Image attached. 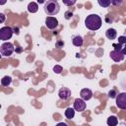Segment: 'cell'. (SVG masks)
I'll use <instances>...</instances> for the list:
<instances>
[{"label": "cell", "instance_id": "cell-22", "mask_svg": "<svg viewBox=\"0 0 126 126\" xmlns=\"http://www.w3.org/2000/svg\"><path fill=\"white\" fill-rule=\"evenodd\" d=\"M75 3H76L75 0H72V1H65V0H63V4H64V5H67V6H72V5H74Z\"/></svg>", "mask_w": 126, "mask_h": 126}, {"label": "cell", "instance_id": "cell-16", "mask_svg": "<svg viewBox=\"0 0 126 126\" xmlns=\"http://www.w3.org/2000/svg\"><path fill=\"white\" fill-rule=\"evenodd\" d=\"M12 82V78L10 76H4L2 79H1V85L4 86V87H8Z\"/></svg>", "mask_w": 126, "mask_h": 126}, {"label": "cell", "instance_id": "cell-11", "mask_svg": "<svg viewBox=\"0 0 126 126\" xmlns=\"http://www.w3.org/2000/svg\"><path fill=\"white\" fill-rule=\"evenodd\" d=\"M72 42H73V44H74L75 46L81 47V46L83 45V43H84V39H83V37H82L81 35H75V36H73V38H72Z\"/></svg>", "mask_w": 126, "mask_h": 126}, {"label": "cell", "instance_id": "cell-2", "mask_svg": "<svg viewBox=\"0 0 126 126\" xmlns=\"http://www.w3.org/2000/svg\"><path fill=\"white\" fill-rule=\"evenodd\" d=\"M43 10L49 17H51V16H54L59 13L60 6L56 0H48L45 2Z\"/></svg>", "mask_w": 126, "mask_h": 126}, {"label": "cell", "instance_id": "cell-20", "mask_svg": "<svg viewBox=\"0 0 126 126\" xmlns=\"http://www.w3.org/2000/svg\"><path fill=\"white\" fill-rule=\"evenodd\" d=\"M118 43L121 44V45H124L126 44V36L125 35H121L118 37Z\"/></svg>", "mask_w": 126, "mask_h": 126}, {"label": "cell", "instance_id": "cell-3", "mask_svg": "<svg viewBox=\"0 0 126 126\" xmlns=\"http://www.w3.org/2000/svg\"><path fill=\"white\" fill-rule=\"evenodd\" d=\"M14 50H15V48H14L13 43H11L9 41L2 43L1 46H0V53L4 57H8V56L12 55V53L14 52Z\"/></svg>", "mask_w": 126, "mask_h": 126}, {"label": "cell", "instance_id": "cell-23", "mask_svg": "<svg viewBox=\"0 0 126 126\" xmlns=\"http://www.w3.org/2000/svg\"><path fill=\"white\" fill-rule=\"evenodd\" d=\"M63 45H64V42H63L62 40H58V41L56 42V46H57L58 48H61V47H63Z\"/></svg>", "mask_w": 126, "mask_h": 126}, {"label": "cell", "instance_id": "cell-12", "mask_svg": "<svg viewBox=\"0 0 126 126\" xmlns=\"http://www.w3.org/2000/svg\"><path fill=\"white\" fill-rule=\"evenodd\" d=\"M105 35H106V37L108 38V39H115L116 38V36H117V32H116V30H114V29H108L106 32H105Z\"/></svg>", "mask_w": 126, "mask_h": 126}, {"label": "cell", "instance_id": "cell-27", "mask_svg": "<svg viewBox=\"0 0 126 126\" xmlns=\"http://www.w3.org/2000/svg\"><path fill=\"white\" fill-rule=\"evenodd\" d=\"M111 4H113V5H120L121 4V1H111Z\"/></svg>", "mask_w": 126, "mask_h": 126}, {"label": "cell", "instance_id": "cell-14", "mask_svg": "<svg viewBox=\"0 0 126 126\" xmlns=\"http://www.w3.org/2000/svg\"><path fill=\"white\" fill-rule=\"evenodd\" d=\"M65 116H66L68 119L74 118V116H75V109L72 108V107L66 108V110H65Z\"/></svg>", "mask_w": 126, "mask_h": 126}, {"label": "cell", "instance_id": "cell-9", "mask_svg": "<svg viewBox=\"0 0 126 126\" xmlns=\"http://www.w3.org/2000/svg\"><path fill=\"white\" fill-rule=\"evenodd\" d=\"M109 55H110V58H111L113 61H115V62H120V61H122V60L124 59L123 53H122L121 51H119V50L113 49L112 51H110Z\"/></svg>", "mask_w": 126, "mask_h": 126}, {"label": "cell", "instance_id": "cell-6", "mask_svg": "<svg viewBox=\"0 0 126 126\" xmlns=\"http://www.w3.org/2000/svg\"><path fill=\"white\" fill-rule=\"evenodd\" d=\"M73 108L78 111V112H82L86 109V102L84 99H82L81 97L80 98H76L74 100V105H73Z\"/></svg>", "mask_w": 126, "mask_h": 126}, {"label": "cell", "instance_id": "cell-21", "mask_svg": "<svg viewBox=\"0 0 126 126\" xmlns=\"http://www.w3.org/2000/svg\"><path fill=\"white\" fill-rule=\"evenodd\" d=\"M64 17H65L66 20H70V19L73 17V13H72V11H66L65 14H64Z\"/></svg>", "mask_w": 126, "mask_h": 126}, {"label": "cell", "instance_id": "cell-5", "mask_svg": "<svg viewBox=\"0 0 126 126\" xmlns=\"http://www.w3.org/2000/svg\"><path fill=\"white\" fill-rule=\"evenodd\" d=\"M116 105L120 109L126 110V93H120L116 96Z\"/></svg>", "mask_w": 126, "mask_h": 126}, {"label": "cell", "instance_id": "cell-7", "mask_svg": "<svg viewBox=\"0 0 126 126\" xmlns=\"http://www.w3.org/2000/svg\"><path fill=\"white\" fill-rule=\"evenodd\" d=\"M71 90L68 88H61L58 91V96L62 100H67L71 97Z\"/></svg>", "mask_w": 126, "mask_h": 126}, {"label": "cell", "instance_id": "cell-24", "mask_svg": "<svg viewBox=\"0 0 126 126\" xmlns=\"http://www.w3.org/2000/svg\"><path fill=\"white\" fill-rule=\"evenodd\" d=\"M121 52L123 53V55H124V56L126 55V44H124V45H123V47H122V49H121Z\"/></svg>", "mask_w": 126, "mask_h": 126}, {"label": "cell", "instance_id": "cell-19", "mask_svg": "<svg viewBox=\"0 0 126 126\" xmlns=\"http://www.w3.org/2000/svg\"><path fill=\"white\" fill-rule=\"evenodd\" d=\"M117 93H116V91L115 90H111V91H109L108 92V96L110 97V98H116V96H117Z\"/></svg>", "mask_w": 126, "mask_h": 126}, {"label": "cell", "instance_id": "cell-4", "mask_svg": "<svg viewBox=\"0 0 126 126\" xmlns=\"http://www.w3.org/2000/svg\"><path fill=\"white\" fill-rule=\"evenodd\" d=\"M13 33H14V31L11 27H3L0 29V39L6 41L12 37Z\"/></svg>", "mask_w": 126, "mask_h": 126}, {"label": "cell", "instance_id": "cell-18", "mask_svg": "<svg viewBox=\"0 0 126 126\" xmlns=\"http://www.w3.org/2000/svg\"><path fill=\"white\" fill-rule=\"evenodd\" d=\"M62 70H63V68H62V66H60V65H55V66L53 67V71H54L56 74H60V73L62 72Z\"/></svg>", "mask_w": 126, "mask_h": 126}, {"label": "cell", "instance_id": "cell-13", "mask_svg": "<svg viewBox=\"0 0 126 126\" xmlns=\"http://www.w3.org/2000/svg\"><path fill=\"white\" fill-rule=\"evenodd\" d=\"M28 11L30 13H36L38 11V5L35 2H30L28 5Z\"/></svg>", "mask_w": 126, "mask_h": 126}, {"label": "cell", "instance_id": "cell-26", "mask_svg": "<svg viewBox=\"0 0 126 126\" xmlns=\"http://www.w3.org/2000/svg\"><path fill=\"white\" fill-rule=\"evenodd\" d=\"M55 126H68L65 122H59V123H57Z\"/></svg>", "mask_w": 126, "mask_h": 126}, {"label": "cell", "instance_id": "cell-10", "mask_svg": "<svg viewBox=\"0 0 126 126\" xmlns=\"http://www.w3.org/2000/svg\"><path fill=\"white\" fill-rule=\"evenodd\" d=\"M80 96L82 99H84L85 101L86 100H89L93 97V92L90 90V89H83L81 92H80Z\"/></svg>", "mask_w": 126, "mask_h": 126}, {"label": "cell", "instance_id": "cell-29", "mask_svg": "<svg viewBox=\"0 0 126 126\" xmlns=\"http://www.w3.org/2000/svg\"><path fill=\"white\" fill-rule=\"evenodd\" d=\"M125 36H126V31H125Z\"/></svg>", "mask_w": 126, "mask_h": 126}, {"label": "cell", "instance_id": "cell-28", "mask_svg": "<svg viewBox=\"0 0 126 126\" xmlns=\"http://www.w3.org/2000/svg\"><path fill=\"white\" fill-rule=\"evenodd\" d=\"M13 31H14V32H15V33H17V34L19 33V32H18V31H19V29H16V28H14V29H13Z\"/></svg>", "mask_w": 126, "mask_h": 126}, {"label": "cell", "instance_id": "cell-17", "mask_svg": "<svg viewBox=\"0 0 126 126\" xmlns=\"http://www.w3.org/2000/svg\"><path fill=\"white\" fill-rule=\"evenodd\" d=\"M97 3H98L99 6H101V7H103V8H107V7H109V6L111 5V1H108V0H106V1L98 0Z\"/></svg>", "mask_w": 126, "mask_h": 126}, {"label": "cell", "instance_id": "cell-1", "mask_svg": "<svg viewBox=\"0 0 126 126\" xmlns=\"http://www.w3.org/2000/svg\"><path fill=\"white\" fill-rule=\"evenodd\" d=\"M102 24L101 18L96 14H91L85 19V26L90 31H97Z\"/></svg>", "mask_w": 126, "mask_h": 126}, {"label": "cell", "instance_id": "cell-8", "mask_svg": "<svg viewBox=\"0 0 126 126\" xmlns=\"http://www.w3.org/2000/svg\"><path fill=\"white\" fill-rule=\"evenodd\" d=\"M45 26L49 30H54L58 26V20L55 17H46V19H45Z\"/></svg>", "mask_w": 126, "mask_h": 126}, {"label": "cell", "instance_id": "cell-15", "mask_svg": "<svg viewBox=\"0 0 126 126\" xmlns=\"http://www.w3.org/2000/svg\"><path fill=\"white\" fill-rule=\"evenodd\" d=\"M106 123H107L108 126H116L117 123H118V119H117L116 116H109L107 118Z\"/></svg>", "mask_w": 126, "mask_h": 126}, {"label": "cell", "instance_id": "cell-25", "mask_svg": "<svg viewBox=\"0 0 126 126\" xmlns=\"http://www.w3.org/2000/svg\"><path fill=\"white\" fill-rule=\"evenodd\" d=\"M0 18H1L0 22H1V23H3V22L5 21V15H4L3 13H0Z\"/></svg>", "mask_w": 126, "mask_h": 126}]
</instances>
